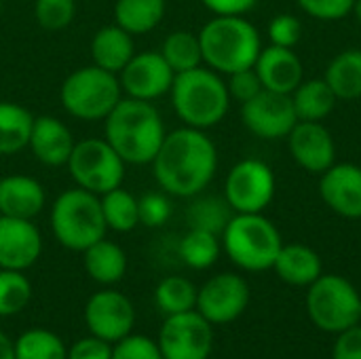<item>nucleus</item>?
Segmentation results:
<instances>
[{"label":"nucleus","mask_w":361,"mask_h":359,"mask_svg":"<svg viewBox=\"0 0 361 359\" xmlns=\"http://www.w3.org/2000/svg\"><path fill=\"white\" fill-rule=\"evenodd\" d=\"M0 8H2V0H0Z\"/></svg>","instance_id":"09e8293b"},{"label":"nucleus","mask_w":361,"mask_h":359,"mask_svg":"<svg viewBox=\"0 0 361 359\" xmlns=\"http://www.w3.org/2000/svg\"><path fill=\"white\" fill-rule=\"evenodd\" d=\"M273 271L288 286L309 288L324 273V264L313 248L305 243H283Z\"/></svg>","instance_id":"4be33fe9"},{"label":"nucleus","mask_w":361,"mask_h":359,"mask_svg":"<svg viewBox=\"0 0 361 359\" xmlns=\"http://www.w3.org/2000/svg\"><path fill=\"white\" fill-rule=\"evenodd\" d=\"M197 288L180 275L165 277L154 290V303L165 315H178L197 307Z\"/></svg>","instance_id":"2f4dec72"},{"label":"nucleus","mask_w":361,"mask_h":359,"mask_svg":"<svg viewBox=\"0 0 361 359\" xmlns=\"http://www.w3.org/2000/svg\"><path fill=\"white\" fill-rule=\"evenodd\" d=\"M203 63L222 76L254 68L262 36L245 15H214L199 32Z\"/></svg>","instance_id":"7ed1b4c3"},{"label":"nucleus","mask_w":361,"mask_h":359,"mask_svg":"<svg viewBox=\"0 0 361 359\" xmlns=\"http://www.w3.org/2000/svg\"><path fill=\"white\" fill-rule=\"evenodd\" d=\"M163 359H209L214 349L212 324L197 311L167 315L159 332Z\"/></svg>","instance_id":"9b49d317"},{"label":"nucleus","mask_w":361,"mask_h":359,"mask_svg":"<svg viewBox=\"0 0 361 359\" xmlns=\"http://www.w3.org/2000/svg\"><path fill=\"white\" fill-rule=\"evenodd\" d=\"M133 55H135L133 36L123 28H118L116 23L97 30L91 38L93 63L112 74H121V70L129 63Z\"/></svg>","instance_id":"5701e85b"},{"label":"nucleus","mask_w":361,"mask_h":359,"mask_svg":"<svg viewBox=\"0 0 361 359\" xmlns=\"http://www.w3.org/2000/svg\"><path fill=\"white\" fill-rule=\"evenodd\" d=\"M106 142L131 165H148L157 157L167 131L152 102L125 97L104 118Z\"/></svg>","instance_id":"f03ea898"},{"label":"nucleus","mask_w":361,"mask_h":359,"mask_svg":"<svg viewBox=\"0 0 361 359\" xmlns=\"http://www.w3.org/2000/svg\"><path fill=\"white\" fill-rule=\"evenodd\" d=\"M226 87H228L231 99H235L239 104L250 102L252 97H256L264 89L262 80H260V76H258V72L254 68H245V70L228 74L226 76Z\"/></svg>","instance_id":"a19ab883"},{"label":"nucleus","mask_w":361,"mask_h":359,"mask_svg":"<svg viewBox=\"0 0 361 359\" xmlns=\"http://www.w3.org/2000/svg\"><path fill=\"white\" fill-rule=\"evenodd\" d=\"M286 140L290 157L307 174L322 176L336 163L334 135L319 121H298Z\"/></svg>","instance_id":"dca6fc26"},{"label":"nucleus","mask_w":361,"mask_h":359,"mask_svg":"<svg viewBox=\"0 0 361 359\" xmlns=\"http://www.w3.org/2000/svg\"><path fill=\"white\" fill-rule=\"evenodd\" d=\"M241 123L252 135L275 142L288 138L298 123V116L290 95L262 89L256 97L241 104Z\"/></svg>","instance_id":"f8f14e48"},{"label":"nucleus","mask_w":361,"mask_h":359,"mask_svg":"<svg viewBox=\"0 0 361 359\" xmlns=\"http://www.w3.org/2000/svg\"><path fill=\"white\" fill-rule=\"evenodd\" d=\"M207 11L214 15H247L258 0H201Z\"/></svg>","instance_id":"c03bdc74"},{"label":"nucleus","mask_w":361,"mask_h":359,"mask_svg":"<svg viewBox=\"0 0 361 359\" xmlns=\"http://www.w3.org/2000/svg\"><path fill=\"white\" fill-rule=\"evenodd\" d=\"M360 322H361V307H360Z\"/></svg>","instance_id":"de8ad7c7"},{"label":"nucleus","mask_w":361,"mask_h":359,"mask_svg":"<svg viewBox=\"0 0 361 359\" xmlns=\"http://www.w3.org/2000/svg\"><path fill=\"white\" fill-rule=\"evenodd\" d=\"M32 298V284L23 271L0 269V317L17 315Z\"/></svg>","instance_id":"f704fd0d"},{"label":"nucleus","mask_w":361,"mask_h":359,"mask_svg":"<svg viewBox=\"0 0 361 359\" xmlns=\"http://www.w3.org/2000/svg\"><path fill=\"white\" fill-rule=\"evenodd\" d=\"M353 15H355L357 23L361 25V0H355V4H353Z\"/></svg>","instance_id":"49530a36"},{"label":"nucleus","mask_w":361,"mask_h":359,"mask_svg":"<svg viewBox=\"0 0 361 359\" xmlns=\"http://www.w3.org/2000/svg\"><path fill=\"white\" fill-rule=\"evenodd\" d=\"M47 203L44 188L30 176L0 178V216L34 220Z\"/></svg>","instance_id":"412c9836"},{"label":"nucleus","mask_w":361,"mask_h":359,"mask_svg":"<svg viewBox=\"0 0 361 359\" xmlns=\"http://www.w3.org/2000/svg\"><path fill=\"white\" fill-rule=\"evenodd\" d=\"M324 80L330 85L338 99H360L361 97V49H345L336 53L326 66Z\"/></svg>","instance_id":"a878e982"},{"label":"nucleus","mask_w":361,"mask_h":359,"mask_svg":"<svg viewBox=\"0 0 361 359\" xmlns=\"http://www.w3.org/2000/svg\"><path fill=\"white\" fill-rule=\"evenodd\" d=\"M112 359H163V353L157 341L142 334H129L114 343Z\"/></svg>","instance_id":"58836bf2"},{"label":"nucleus","mask_w":361,"mask_h":359,"mask_svg":"<svg viewBox=\"0 0 361 359\" xmlns=\"http://www.w3.org/2000/svg\"><path fill=\"white\" fill-rule=\"evenodd\" d=\"M74 138L68 125L55 116L42 114L34 116L32 133L27 148L34 152V157L47 165V167H61L68 163L72 148H74Z\"/></svg>","instance_id":"aec40b11"},{"label":"nucleus","mask_w":361,"mask_h":359,"mask_svg":"<svg viewBox=\"0 0 361 359\" xmlns=\"http://www.w3.org/2000/svg\"><path fill=\"white\" fill-rule=\"evenodd\" d=\"M123 99L118 74L99 66H85L66 76L59 89L63 110L80 121H104Z\"/></svg>","instance_id":"0eeeda50"},{"label":"nucleus","mask_w":361,"mask_h":359,"mask_svg":"<svg viewBox=\"0 0 361 359\" xmlns=\"http://www.w3.org/2000/svg\"><path fill=\"white\" fill-rule=\"evenodd\" d=\"M292 104L298 121H319L324 123L336 108L338 97L330 85L322 78H302V83L292 91Z\"/></svg>","instance_id":"393cba45"},{"label":"nucleus","mask_w":361,"mask_h":359,"mask_svg":"<svg viewBox=\"0 0 361 359\" xmlns=\"http://www.w3.org/2000/svg\"><path fill=\"white\" fill-rule=\"evenodd\" d=\"M82 262L87 275L99 286L118 284L127 273V256L123 248H118L114 241H108L106 237L82 252Z\"/></svg>","instance_id":"b1692460"},{"label":"nucleus","mask_w":361,"mask_h":359,"mask_svg":"<svg viewBox=\"0 0 361 359\" xmlns=\"http://www.w3.org/2000/svg\"><path fill=\"white\" fill-rule=\"evenodd\" d=\"M150 165L167 195L190 199L212 184L218 171V148L203 129L184 125L165 135Z\"/></svg>","instance_id":"f257e3e1"},{"label":"nucleus","mask_w":361,"mask_h":359,"mask_svg":"<svg viewBox=\"0 0 361 359\" xmlns=\"http://www.w3.org/2000/svg\"><path fill=\"white\" fill-rule=\"evenodd\" d=\"M176 72L163 59L161 51L135 53L129 63L121 70L118 80L127 97L154 102L171 91Z\"/></svg>","instance_id":"2eb2a0df"},{"label":"nucleus","mask_w":361,"mask_h":359,"mask_svg":"<svg viewBox=\"0 0 361 359\" xmlns=\"http://www.w3.org/2000/svg\"><path fill=\"white\" fill-rule=\"evenodd\" d=\"M161 55L176 74L203 66V53H201L199 34H195L190 30L171 32L161 44Z\"/></svg>","instance_id":"c756f323"},{"label":"nucleus","mask_w":361,"mask_h":359,"mask_svg":"<svg viewBox=\"0 0 361 359\" xmlns=\"http://www.w3.org/2000/svg\"><path fill=\"white\" fill-rule=\"evenodd\" d=\"M102 199V212L106 226L116 233H129L140 224V214H137V199L125 190L123 186L106 193L99 197Z\"/></svg>","instance_id":"7c9ffc66"},{"label":"nucleus","mask_w":361,"mask_h":359,"mask_svg":"<svg viewBox=\"0 0 361 359\" xmlns=\"http://www.w3.org/2000/svg\"><path fill=\"white\" fill-rule=\"evenodd\" d=\"M267 34H269L271 44L294 49L302 38V23L292 13H279V15H275L271 19L269 28H267Z\"/></svg>","instance_id":"4c0bfd02"},{"label":"nucleus","mask_w":361,"mask_h":359,"mask_svg":"<svg viewBox=\"0 0 361 359\" xmlns=\"http://www.w3.org/2000/svg\"><path fill=\"white\" fill-rule=\"evenodd\" d=\"M76 15V0H36L34 17L40 28L49 32L63 30Z\"/></svg>","instance_id":"c9c22d12"},{"label":"nucleus","mask_w":361,"mask_h":359,"mask_svg":"<svg viewBox=\"0 0 361 359\" xmlns=\"http://www.w3.org/2000/svg\"><path fill=\"white\" fill-rule=\"evenodd\" d=\"M233 214L235 212L231 209L224 197H201L190 205L188 222H190V229H201V231L222 235Z\"/></svg>","instance_id":"72a5a7b5"},{"label":"nucleus","mask_w":361,"mask_h":359,"mask_svg":"<svg viewBox=\"0 0 361 359\" xmlns=\"http://www.w3.org/2000/svg\"><path fill=\"white\" fill-rule=\"evenodd\" d=\"M171 201L167 199V193H146L142 199H137V214L140 224L148 229H159L171 218Z\"/></svg>","instance_id":"e433bc0d"},{"label":"nucleus","mask_w":361,"mask_h":359,"mask_svg":"<svg viewBox=\"0 0 361 359\" xmlns=\"http://www.w3.org/2000/svg\"><path fill=\"white\" fill-rule=\"evenodd\" d=\"M307 290V313L319 330L338 334L360 324L361 296L347 277L322 273Z\"/></svg>","instance_id":"6e6552de"},{"label":"nucleus","mask_w":361,"mask_h":359,"mask_svg":"<svg viewBox=\"0 0 361 359\" xmlns=\"http://www.w3.org/2000/svg\"><path fill=\"white\" fill-rule=\"evenodd\" d=\"M322 201L341 218H361V165L334 163L319 176Z\"/></svg>","instance_id":"f3484780"},{"label":"nucleus","mask_w":361,"mask_h":359,"mask_svg":"<svg viewBox=\"0 0 361 359\" xmlns=\"http://www.w3.org/2000/svg\"><path fill=\"white\" fill-rule=\"evenodd\" d=\"M167 11L165 0H116L114 23L131 36L148 34L163 21Z\"/></svg>","instance_id":"bb28decb"},{"label":"nucleus","mask_w":361,"mask_h":359,"mask_svg":"<svg viewBox=\"0 0 361 359\" xmlns=\"http://www.w3.org/2000/svg\"><path fill=\"white\" fill-rule=\"evenodd\" d=\"M220 241L231 262L247 273L273 269L283 248L279 229L264 214H233Z\"/></svg>","instance_id":"39448f33"},{"label":"nucleus","mask_w":361,"mask_h":359,"mask_svg":"<svg viewBox=\"0 0 361 359\" xmlns=\"http://www.w3.org/2000/svg\"><path fill=\"white\" fill-rule=\"evenodd\" d=\"M222 252V241L220 235L201 231V229H190L178 245V254L182 262L195 271H205L214 267L220 258Z\"/></svg>","instance_id":"c85d7f7f"},{"label":"nucleus","mask_w":361,"mask_h":359,"mask_svg":"<svg viewBox=\"0 0 361 359\" xmlns=\"http://www.w3.org/2000/svg\"><path fill=\"white\" fill-rule=\"evenodd\" d=\"M300 11L317 21H341L353 13L355 0H296Z\"/></svg>","instance_id":"ea45409f"},{"label":"nucleus","mask_w":361,"mask_h":359,"mask_svg":"<svg viewBox=\"0 0 361 359\" xmlns=\"http://www.w3.org/2000/svg\"><path fill=\"white\" fill-rule=\"evenodd\" d=\"M66 165L76 186L99 197L123 186L125 180V161L99 138L76 142Z\"/></svg>","instance_id":"1a4fd4ad"},{"label":"nucleus","mask_w":361,"mask_h":359,"mask_svg":"<svg viewBox=\"0 0 361 359\" xmlns=\"http://www.w3.org/2000/svg\"><path fill=\"white\" fill-rule=\"evenodd\" d=\"M85 324L93 336L118 343L133 332L135 309L125 294L116 290H99L85 305Z\"/></svg>","instance_id":"4468645a"},{"label":"nucleus","mask_w":361,"mask_h":359,"mask_svg":"<svg viewBox=\"0 0 361 359\" xmlns=\"http://www.w3.org/2000/svg\"><path fill=\"white\" fill-rule=\"evenodd\" d=\"M42 252L40 231L32 220L0 216V269L25 271Z\"/></svg>","instance_id":"a211bd4d"},{"label":"nucleus","mask_w":361,"mask_h":359,"mask_svg":"<svg viewBox=\"0 0 361 359\" xmlns=\"http://www.w3.org/2000/svg\"><path fill=\"white\" fill-rule=\"evenodd\" d=\"M332 359H361V326L355 324L343 332L332 349Z\"/></svg>","instance_id":"37998d69"},{"label":"nucleus","mask_w":361,"mask_h":359,"mask_svg":"<svg viewBox=\"0 0 361 359\" xmlns=\"http://www.w3.org/2000/svg\"><path fill=\"white\" fill-rule=\"evenodd\" d=\"M250 305V286L237 273H218L197 292V311L212 324L222 326L239 320Z\"/></svg>","instance_id":"ddd939ff"},{"label":"nucleus","mask_w":361,"mask_h":359,"mask_svg":"<svg viewBox=\"0 0 361 359\" xmlns=\"http://www.w3.org/2000/svg\"><path fill=\"white\" fill-rule=\"evenodd\" d=\"M34 116L15 102H0V154H15L27 148Z\"/></svg>","instance_id":"cd10ccee"},{"label":"nucleus","mask_w":361,"mask_h":359,"mask_svg":"<svg viewBox=\"0 0 361 359\" xmlns=\"http://www.w3.org/2000/svg\"><path fill=\"white\" fill-rule=\"evenodd\" d=\"M0 359H15V343L0 332Z\"/></svg>","instance_id":"a18cd8bd"},{"label":"nucleus","mask_w":361,"mask_h":359,"mask_svg":"<svg viewBox=\"0 0 361 359\" xmlns=\"http://www.w3.org/2000/svg\"><path fill=\"white\" fill-rule=\"evenodd\" d=\"M15 359H68V349L55 332L32 328L15 341Z\"/></svg>","instance_id":"473e14b6"},{"label":"nucleus","mask_w":361,"mask_h":359,"mask_svg":"<svg viewBox=\"0 0 361 359\" xmlns=\"http://www.w3.org/2000/svg\"><path fill=\"white\" fill-rule=\"evenodd\" d=\"M169 95L178 118L203 131L220 125L233 102L222 74L207 66L176 74Z\"/></svg>","instance_id":"20e7f679"},{"label":"nucleus","mask_w":361,"mask_h":359,"mask_svg":"<svg viewBox=\"0 0 361 359\" xmlns=\"http://www.w3.org/2000/svg\"><path fill=\"white\" fill-rule=\"evenodd\" d=\"M68 359H112V343L97 336H85L68 349Z\"/></svg>","instance_id":"79ce46f5"},{"label":"nucleus","mask_w":361,"mask_h":359,"mask_svg":"<svg viewBox=\"0 0 361 359\" xmlns=\"http://www.w3.org/2000/svg\"><path fill=\"white\" fill-rule=\"evenodd\" d=\"M254 70L258 72L264 89L283 95H292V91L305 78V66L298 53L294 49H286L277 44L262 47L254 63Z\"/></svg>","instance_id":"6ab92c4d"},{"label":"nucleus","mask_w":361,"mask_h":359,"mask_svg":"<svg viewBox=\"0 0 361 359\" xmlns=\"http://www.w3.org/2000/svg\"><path fill=\"white\" fill-rule=\"evenodd\" d=\"M51 229L55 239L72 252H85L89 245L104 239L108 226L99 195L80 186L63 190L51 207Z\"/></svg>","instance_id":"423d86ee"},{"label":"nucleus","mask_w":361,"mask_h":359,"mask_svg":"<svg viewBox=\"0 0 361 359\" xmlns=\"http://www.w3.org/2000/svg\"><path fill=\"white\" fill-rule=\"evenodd\" d=\"M275 193V171L260 159L235 163L224 182V199L235 214H262L273 203Z\"/></svg>","instance_id":"9d476101"}]
</instances>
